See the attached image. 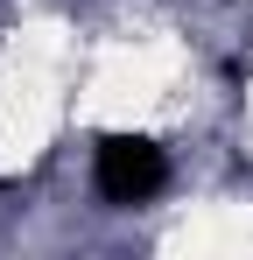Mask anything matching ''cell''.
Segmentation results:
<instances>
[{"label": "cell", "mask_w": 253, "mask_h": 260, "mask_svg": "<svg viewBox=\"0 0 253 260\" xmlns=\"http://www.w3.org/2000/svg\"><path fill=\"white\" fill-rule=\"evenodd\" d=\"M91 183H99L106 204H148L169 183V162H162V148L141 141V134H106L99 162H91Z\"/></svg>", "instance_id": "obj_1"}]
</instances>
